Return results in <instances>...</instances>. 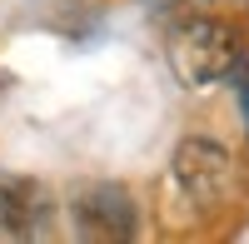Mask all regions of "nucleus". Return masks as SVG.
Listing matches in <instances>:
<instances>
[{"instance_id":"nucleus-1","label":"nucleus","mask_w":249,"mask_h":244,"mask_svg":"<svg viewBox=\"0 0 249 244\" xmlns=\"http://www.w3.org/2000/svg\"><path fill=\"white\" fill-rule=\"evenodd\" d=\"M234 194H239V159L230 155V145L210 135L179 139L170 155V179H164L170 209H184L190 219H214Z\"/></svg>"},{"instance_id":"nucleus-2","label":"nucleus","mask_w":249,"mask_h":244,"mask_svg":"<svg viewBox=\"0 0 249 244\" xmlns=\"http://www.w3.org/2000/svg\"><path fill=\"white\" fill-rule=\"evenodd\" d=\"M244 35L224 15H184L179 30L170 35V65L190 90H214L234 75L244 60Z\"/></svg>"},{"instance_id":"nucleus-3","label":"nucleus","mask_w":249,"mask_h":244,"mask_svg":"<svg viewBox=\"0 0 249 244\" xmlns=\"http://www.w3.org/2000/svg\"><path fill=\"white\" fill-rule=\"evenodd\" d=\"M70 214H75V225H80L85 239H130L140 229V209H135L130 190H120V185H85V190H75Z\"/></svg>"},{"instance_id":"nucleus-4","label":"nucleus","mask_w":249,"mask_h":244,"mask_svg":"<svg viewBox=\"0 0 249 244\" xmlns=\"http://www.w3.org/2000/svg\"><path fill=\"white\" fill-rule=\"evenodd\" d=\"M230 80L239 85V105H244V120H249V55H244L239 65H234V75H230Z\"/></svg>"}]
</instances>
